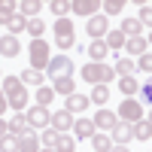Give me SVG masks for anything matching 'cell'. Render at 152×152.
<instances>
[{"mask_svg": "<svg viewBox=\"0 0 152 152\" xmlns=\"http://www.w3.org/2000/svg\"><path fill=\"white\" fill-rule=\"evenodd\" d=\"M6 100H9V110H15V113H24V110H28V88L21 85L18 91H12Z\"/></svg>", "mask_w": 152, "mask_h": 152, "instance_id": "4fadbf2b", "label": "cell"}, {"mask_svg": "<svg viewBox=\"0 0 152 152\" xmlns=\"http://www.w3.org/2000/svg\"><path fill=\"white\" fill-rule=\"evenodd\" d=\"M43 9V3L40 0H24V3L18 6V15H24V18H37V12Z\"/></svg>", "mask_w": 152, "mask_h": 152, "instance_id": "cb8c5ba5", "label": "cell"}, {"mask_svg": "<svg viewBox=\"0 0 152 152\" xmlns=\"http://www.w3.org/2000/svg\"><path fill=\"white\" fill-rule=\"evenodd\" d=\"M110 152H131V149H128V146H113Z\"/></svg>", "mask_w": 152, "mask_h": 152, "instance_id": "f6af8a7d", "label": "cell"}, {"mask_svg": "<svg viewBox=\"0 0 152 152\" xmlns=\"http://www.w3.org/2000/svg\"><path fill=\"white\" fill-rule=\"evenodd\" d=\"M21 52V43H18V37H0V55H3V58H15Z\"/></svg>", "mask_w": 152, "mask_h": 152, "instance_id": "8fae6325", "label": "cell"}, {"mask_svg": "<svg viewBox=\"0 0 152 152\" xmlns=\"http://www.w3.org/2000/svg\"><path fill=\"white\" fill-rule=\"evenodd\" d=\"M73 149H76V137H73V134H58L55 152H73Z\"/></svg>", "mask_w": 152, "mask_h": 152, "instance_id": "484cf974", "label": "cell"}, {"mask_svg": "<svg viewBox=\"0 0 152 152\" xmlns=\"http://www.w3.org/2000/svg\"><path fill=\"white\" fill-rule=\"evenodd\" d=\"M49 9H52L58 18H64V12H70V0H52V3H49Z\"/></svg>", "mask_w": 152, "mask_h": 152, "instance_id": "74e56055", "label": "cell"}, {"mask_svg": "<svg viewBox=\"0 0 152 152\" xmlns=\"http://www.w3.org/2000/svg\"><path fill=\"white\" fill-rule=\"evenodd\" d=\"M46 73H49V79H64V76H73V61L67 58V55H55L52 61H49V67H46Z\"/></svg>", "mask_w": 152, "mask_h": 152, "instance_id": "277c9868", "label": "cell"}, {"mask_svg": "<svg viewBox=\"0 0 152 152\" xmlns=\"http://www.w3.org/2000/svg\"><path fill=\"white\" fill-rule=\"evenodd\" d=\"M125 49H128V55H146V37H128L125 40Z\"/></svg>", "mask_w": 152, "mask_h": 152, "instance_id": "e0dca14e", "label": "cell"}, {"mask_svg": "<svg viewBox=\"0 0 152 152\" xmlns=\"http://www.w3.org/2000/svg\"><path fill=\"white\" fill-rule=\"evenodd\" d=\"M40 152H55V149H40Z\"/></svg>", "mask_w": 152, "mask_h": 152, "instance_id": "7dc6e473", "label": "cell"}, {"mask_svg": "<svg viewBox=\"0 0 152 152\" xmlns=\"http://www.w3.org/2000/svg\"><path fill=\"white\" fill-rule=\"evenodd\" d=\"M18 152H40V134H24L18 137Z\"/></svg>", "mask_w": 152, "mask_h": 152, "instance_id": "9a60e30c", "label": "cell"}, {"mask_svg": "<svg viewBox=\"0 0 152 152\" xmlns=\"http://www.w3.org/2000/svg\"><path fill=\"white\" fill-rule=\"evenodd\" d=\"M125 40H128V37H125L122 31H110V34L104 37V43H107V49H113V52H119V49L125 46Z\"/></svg>", "mask_w": 152, "mask_h": 152, "instance_id": "603a6c76", "label": "cell"}, {"mask_svg": "<svg viewBox=\"0 0 152 152\" xmlns=\"http://www.w3.org/2000/svg\"><path fill=\"white\" fill-rule=\"evenodd\" d=\"M18 88H21V79H18V76H3V85H0V91H3L6 97H9L12 91H18Z\"/></svg>", "mask_w": 152, "mask_h": 152, "instance_id": "d6a6232c", "label": "cell"}, {"mask_svg": "<svg viewBox=\"0 0 152 152\" xmlns=\"http://www.w3.org/2000/svg\"><path fill=\"white\" fill-rule=\"evenodd\" d=\"M0 152H18V137L6 134L3 140H0Z\"/></svg>", "mask_w": 152, "mask_h": 152, "instance_id": "f35d334b", "label": "cell"}, {"mask_svg": "<svg viewBox=\"0 0 152 152\" xmlns=\"http://www.w3.org/2000/svg\"><path fill=\"white\" fill-rule=\"evenodd\" d=\"M88 100L97 104V107H104L107 100H110V88L107 85H91V97H88Z\"/></svg>", "mask_w": 152, "mask_h": 152, "instance_id": "d4e9b609", "label": "cell"}, {"mask_svg": "<svg viewBox=\"0 0 152 152\" xmlns=\"http://www.w3.org/2000/svg\"><path fill=\"white\" fill-rule=\"evenodd\" d=\"M73 134L79 137V140H91L94 137V122L91 119H76L73 122Z\"/></svg>", "mask_w": 152, "mask_h": 152, "instance_id": "7c38bea8", "label": "cell"}, {"mask_svg": "<svg viewBox=\"0 0 152 152\" xmlns=\"http://www.w3.org/2000/svg\"><path fill=\"white\" fill-rule=\"evenodd\" d=\"M119 31H122L125 37H143V24L128 15V18H122V28H119Z\"/></svg>", "mask_w": 152, "mask_h": 152, "instance_id": "d6986e66", "label": "cell"}, {"mask_svg": "<svg viewBox=\"0 0 152 152\" xmlns=\"http://www.w3.org/2000/svg\"><path fill=\"white\" fill-rule=\"evenodd\" d=\"M107 52H110V49H107V43H104V40H91V43H88V58L97 61V64L107 58Z\"/></svg>", "mask_w": 152, "mask_h": 152, "instance_id": "ac0fdd59", "label": "cell"}, {"mask_svg": "<svg viewBox=\"0 0 152 152\" xmlns=\"http://www.w3.org/2000/svg\"><path fill=\"white\" fill-rule=\"evenodd\" d=\"M91 146H94V152H110L113 149V140H110L107 134H94L91 137Z\"/></svg>", "mask_w": 152, "mask_h": 152, "instance_id": "1f68e13d", "label": "cell"}, {"mask_svg": "<svg viewBox=\"0 0 152 152\" xmlns=\"http://www.w3.org/2000/svg\"><path fill=\"white\" fill-rule=\"evenodd\" d=\"M149 43H152V37H149Z\"/></svg>", "mask_w": 152, "mask_h": 152, "instance_id": "c3c4849f", "label": "cell"}, {"mask_svg": "<svg viewBox=\"0 0 152 152\" xmlns=\"http://www.w3.org/2000/svg\"><path fill=\"white\" fill-rule=\"evenodd\" d=\"M52 88H55V94H64V97L76 94V85H73V76H64V79H55V82H52Z\"/></svg>", "mask_w": 152, "mask_h": 152, "instance_id": "44dd1931", "label": "cell"}, {"mask_svg": "<svg viewBox=\"0 0 152 152\" xmlns=\"http://www.w3.org/2000/svg\"><path fill=\"white\" fill-rule=\"evenodd\" d=\"M88 104H91V100H88L85 94H70L67 97V113H70V116H73V113H82V110H88Z\"/></svg>", "mask_w": 152, "mask_h": 152, "instance_id": "2e32d148", "label": "cell"}, {"mask_svg": "<svg viewBox=\"0 0 152 152\" xmlns=\"http://www.w3.org/2000/svg\"><path fill=\"white\" fill-rule=\"evenodd\" d=\"M24 31H28V34L34 37V40H40V37H43V31H46V24H43V18H28Z\"/></svg>", "mask_w": 152, "mask_h": 152, "instance_id": "f546056e", "label": "cell"}, {"mask_svg": "<svg viewBox=\"0 0 152 152\" xmlns=\"http://www.w3.org/2000/svg\"><path fill=\"white\" fill-rule=\"evenodd\" d=\"M28 55H31V67H34V70H40V73L49 67V61H52V55H49V43L43 40V37H40V40H31Z\"/></svg>", "mask_w": 152, "mask_h": 152, "instance_id": "7a4b0ae2", "label": "cell"}, {"mask_svg": "<svg viewBox=\"0 0 152 152\" xmlns=\"http://www.w3.org/2000/svg\"><path fill=\"white\" fill-rule=\"evenodd\" d=\"M122 0H104L100 3V9H104V15H122Z\"/></svg>", "mask_w": 152, "mask_h": 152, "instance_id": "e575fe53", "label": "cell"}, {"mask_svg": "<svg viewBox=\"0 0 152 152\" xmlns=\"http://www.w3.org/2000/svg\"><path fill=\"white\" fill-rule=\"evenodd\" d=\"M6 110H9V100H6V94H3V91H0V116H3Z\"/></svg>", "mask_w": 152, "mask_h": 152, "instance_id": "7bdbcfd3", "label": "cell"}, {"mask_svg": "<svg viewBox=\"0 0 152 152\" xmlns=\"http://www.w3.org/2000/svg\"><path fill=\"white\" fill-rule=\"evenodd\" d=\"M67 37H76L73 21H70V18H58V21H55V40H67Z\"/></svg>", "mask_w": 152, "mask_h": 152, "instance_id": "ffe728a7", "label": "cell"}, {"mask_svg": "<svg viewBox=\"0 0 152 152\" xmlns=\"http://www.w3.org/2000/svg\"><path fill=\"white\" fill-rule=\"evenodd\" d=\"M49 113L46 107H31V110H24V122L31 125L34 131H40V128H49Z\"/></svg>", "mask_w": 152, "mask_h": 152, "instance_id": "5b68a950", "label": "cell"}, {"mask_svg": "<svg viewBox=\"0 0 152 152\" xmlns=\"http://www.w3.org/2000/svg\"><path fill=\"white\" fill-rule=\"evenodd\" d=\"M149 140H152V137H149Z\"/></svg>", "mask_w": 152, "mask_h": 152, "instance_id": "681fc988", "label": "cell"}, {"mask_svg": "<svg viewBox=\"0 0 152 152\" xmlns=\"http://www.w3.org/2000/svg\"><path fill=\"white\" fill-rule=\"evenodd\" d=\"M24 24H28V18H24V15H18V12H15V15L9 18V24H6V28H9V37H18V34L24 31Z\"/></svg>", "mask_w": 152, "mask_h": 152, "instance_id": "4dcf8cb0", "label": "cell"}, {"mask_svg": "<svg viewBox=\"0 0 152 152\" xmlns=\"http://www.w3.org/2000/svg\"><path fill=\"white\" fill-rule=\"evenodd\" d=\"M110 134H113V137H110V140H113V146H128V143L134 140V125L119 122V125H116V128H113Z\"/></svg>", "mask_w": 152, "mask_h": 152, "instance_id": "8992f818", "label": "cell"}, {"mask_svg": "<svg viewBox=\"0 0 152 152\" xmlns=\"http://www.w3.org/2000/svg\"><path fill=\"white\" fill-rule=\"evenodd\" d=\"M119 122H128V125H137V122H143V107H140V100L137 97H125L122 104H119Z\"/></svg>", "mask_w": 152, "mask_h": 152, "instance_id": "3957f363", "label": "cell"}, {"mask_svg": "<svg viewBox=\"0 0 152 152\" xmlns=\"http://www.w3.org/2000/svg\"><path fill=\"white\" fill-rule=\"evenodd\" d=\"M97 9H100L97 0H70V12H76V15L91 18V15H97Z\"/></svg>", "mask_w": 152, "mask_h": 152, "instance_id": "30bf717a", "label": "cell"}, {"mask_svg": "<svg viewBox=\"0 0 152 152\" xmlns=\"http://www.w3.org/2000/svg\"><path fill=\"white\" fill-rule=\"evenodd\" d=\"M140 97H143L146 104L152 107V76H149V79H146V85H140Z\"/></svg>", "mask_w": 152, "mask_h": 152, "instance_id": "b9f144b4", "label": "cell"}, {"mask_svg": "<svg viewBox=\"0 0 152 152\" xmlns=\"http://www.w3.org/2000/svg\"><path fill=\"white\" fill-rule=\"evenodd\" d=\"M113 70H116V76H134V70H137V61H125V58H119Z\"/></svg>", "mask_w": 152, "mask_h": 152, "instance_id": "83f0119b", "label": "cell"}, {"mask_svg": "<svg viewBox=\"0 0 152 152\" xmlns=\"http://www.w3.org/2000/svg\"><path fill=\"white\" fill-rule=\"evenodd\" d=\"M52 100H55V88H46V85L37 88V107H49Z\"/></svg>", "mask_w": 152, "mask_h": 152, "instance_id": "f1b7e54d", "label": "cell"}, {"mask_svg": "<svg viewBox=\"0 0 152 152\" xmlns=\"http://www.w3.org/2000/svg\"><path fill=\"white\" fill-rule=\"evenodd\" d=\"M134 137H137V140H149V137H152V125L143 119V122H137L134 125Z\"/></svg>", "mask_w": 152, "mask_h": 152, "instance_id": "d590c367", "label": "cell"}, {"mask_svg": "<svg viewBox=\"0 0 152 152\" xmlns=\"http://www.w3.org/2000/svg\"><path fill=\"white\" fill-rule=\"evenodd\" d=\"M146 122H149V125H152V110H149V116H146Z\"/></svg>", "mask_w": 152, "mask_h": 152, "instance_id": "bcb514c9", "label": "cell"}, {"mask_svg": "<svg viewBox=\"0 0 152 152\" xmlns=\"http://www.w3.org/2000/svg\"><path fill=\"white\" fill-rule=\"evenodd\" d=\"M137 70H143V73H149V76H152V52H146V55L137 58Z\"/></svg>", "mask_w": 152, "mask_h": 152, "instance_id": "ab89813d", "label": "cell"}, {"mask_svg": "<svg viewBox=\"0 0 152 152\" xmlns=\"http://www.w3.org/2000/svg\"><path fill=\"white\" fill-rule=\"evenodd\" d=\"M6 134H9V125H6L3 119H0V140H3V137H6Z\"/></svg>", "mask_w": 152, "mask_h": 152, "instance_id": "ee69618b", "label": "cell"}, {"mask_svg": "<svg viewBox=\"0 0 152 152\" xmlns=\"http://www.w3.org/2000/svg\"><path fill=\"white\" fill-rule=\"evenodd\" d=\"M40 143H43L46 149H55V143H58V131H55V128H46V131L40 134Z\"/></svg>", "mask_w": 152, "mask_h": 152, "instance_id": "8d00e7d4", "label": "cell"}, {"mask_svg": "<svg viewBox=\"0 0 152 152\" xmlns=\"http://www.w3.org/2000/svg\"><path fill=\"white\" fill-rule=\"evenodd\" d=\"M12 15H15V3H9V0H0V24H9Z\"/></svg>", "mask_w": 152, "mask_h": 152, "instance_id": "836d02e7", "label": "cell"}, {"mask_svg": "<svg viewBox=\"0 0 152 152\" xmlns=\"http://www.w3.org/2000/svg\"><path fill=\"white\" fill-rule=\"evenodd\" d=\"M18 79H21V85H43V73L34 70V67H28V70L18 76Z\"/></svg>", "mask_w": 152, "mask_h": 152, "instance_id": "4316f807", "label": "cell"}, {"mask_svg": "<svg viewBox=\"0 0 152 152\" xmlns=\"http://www.w3.org/2000/svg\"><path fill=\"white\" fill-rule=\"evenodd\" d=\"M85 31H88V37H94V40H104V37L110 34L107 15H91V18H88V24H85Z\"/></svg>", "mask_w": 152, "mask_h": 152, "instance_id": "52a82bcc", "label": "cell"}, {"mask_svg": "<svg viewBox=\"0 0 152 152\" xmlns=\"http://www.w3.org/2000/svg\"><path fill=\"white\" fill-rule=\"evenodd\" d=\"M119 88H122V94H125V97H134V94H140V82H137L134 76H122Z\"/></svg>", "mask_w": 152, "mask_h": 152, "instance_id": "7402d4cb", "label": "cell"}, {"mask_svg": "<svg viewBox=\"0 0 152 152\" xmlns=\"http://www.w3.org/2000/svg\"><path fill=\"white\" fill-rule=\"evenodd\" d=\"M137 21L143 24V28H152V6H140V15H137Z\"/></svg>", "mask_w": 152, "mask_h": 152, "instance_id": "60d3db41", "label": "cell"}, {"mask_svg": "<svg viewBox=\"0 0 152 152\" xmlns=\"http://www.w3.org/2000/svg\"><path fill=\"white\" fill-rule=\"evenodd\" d=\"M82 79L88 85H110L113 79H116V70H113L110 64H104V61H88V64L82 67Z\"/></svg>", "mask_w": 152, "mask_h": 152, "instance_id": "6da1fadb", "label": "cell"}, {"mask_svg": "<svg viewBox=\"0 0 152 152\" xmlns=\"http://www.w3.org/2000/svg\"><path fill=\"white\" fill-rule=\"evenodd\" d=\"M91 122H94V131H97V128H100V131H113V128L119 125V116H116L113 110H97V116H94Z\"/></svg>", "mask_w": 152, "mask_h": 152, "instance_id": "9c48e42d", "label": "cell"}, {"mask_svg": "<svg viewBox=\"0 0 152 152\" xmlns=\"http://www.w3.org/2000/svg\"><path fill=\"white\" fill-rule=\"evenodd\" d=\"M6 125H9V134H12V137H24V134H31V131H34L31 125L24 122V113L12 116V122H6Z\"/></svg>", "mask_w": 152, "mask_h": 152, "instance_id": "5bb4252c", "label": "cell"}, {"mask_svg": "<svg viewBox=\"0 0 152 152\" xmlns=\"http://www.w3.org/2000/svg\"><path fill=\"white\" fill-rule=\"evenodd\" d=\"M49 125H52L58 134H67V131H73V116L67 110H55L52 116H49Z\"/></svg>", "mask_w": 152, "mask_h": 152, "instance_id": "ba28073f", "label": "cell"}]
</instances>
